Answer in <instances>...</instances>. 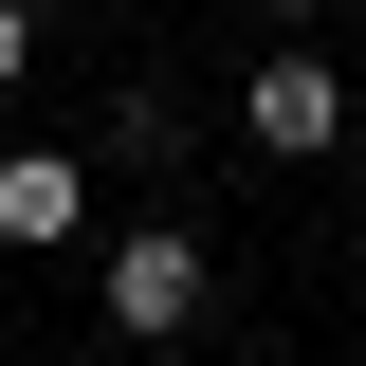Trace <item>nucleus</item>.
<instances>
[{
  "instance_id": "f257e3e1",
  "label": "nucleus",
  "mask_w": 366,
  "mask_h": 366,
  "mask_svg": "<svg viewBox=\"0 0 366 366\" xmlns=\"http://www.w3.org/2000/svg\"><path fill=\"white\" fill-rule=\"evenodd\" d=\"M92 293H110V330H129V348H183V330H202V238H183V220L110 238V274H92Z\"/></svg>"
},
{
  "instance_id": "f03ea898",
  "label": "nucleus",
  "mask_w": 366,
  "mask_h": 366,
  "mask_svg": "<svg viewBox=\"0 0 366 366\" xmlns=\"http://www.w3.org/2000/svg\"><path fill=\"white\" fill-rule=\"evenodd\" d=\"M238 129H257L274 165H312V147H348V92H330V55H257V92H238Z\"/></svg>"
},
{
  "instance_id": "7ed1b4c3",
  "label": "nucleus",
  "mask_w": 366,
  "mask_h": 366,
  "mask_svg": "<svg viewBox=\"0 0 366 366\" xmlns=\"http://www.w3.org/2000/svg\"><path fill=\"white\" fill-rule=\"evenodd\" d=\"M74 220H92V165H74V147H19V165H0V238H19V257H55Z\"/></svg>"
},
{
  "instance_id": "20e7f679",
  "label": "nucleus",
  "mask_w": 366,
  "mask_h": 366,
  "mask_svg": "<svg viewBox=\"0 0 366 366\" xmlns=\"http://www.w3.org/2000/svg\"><path fill=\"white\" fill-rule=\"evenodd\" d=\"M19 55H37V0H0V92H19Z\"/></svg>"
},
{
  "instance_id": "39448f33",
  "label": "nucleus",
  "mask_w": 366,
  "mask_h": 366,
  "mask_svg": "<svg viewBox=\"0 0 366 366\" xmlns=\"http://www.w3.org/2000/svg\"><path fill=\"white\" fill-rule=\"evenodd\" d=\"M257 19H312V0H257Z\"/></svg>"
},
{
  "instance_id": "423d86ee",
  "label": "nucleus",
  "mask_w": 366,
  "mask_h": 366,
  "mask_svg": "<svg viewBox=\"0 0 366 366\" xmlns=\"http://www.w3.org/2000/svg\"><path fill=\"white\" fill-rule=\"evenodd\" d=\"M37 19H55V0H37Z\"/></svg>"
}]
</instances>
